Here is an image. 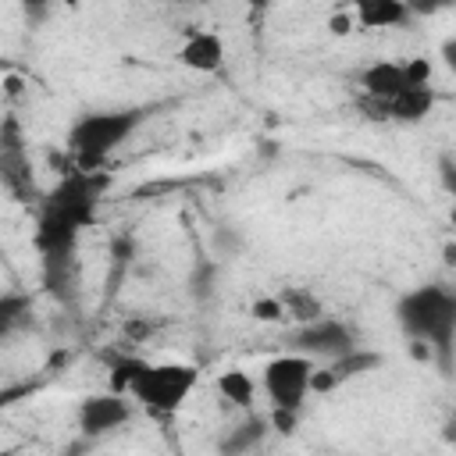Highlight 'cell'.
Returning a JSON list of instances; mask_svg holds the SVG:
<instances>
[{
	"label": "cell",
	"mask_w": 456,
	"mask_h": 456,
	"mask_svg": "<svg viewBox=\"0 0 456 456\" xmlns=\"http://www.w3.org/2000/svg\"><path fill=\"white\" fill-rule=\"evenodd\" d=\"M214 385H217V395H221L228 406L249 410L253 399H256V381H253V374L242 370V367H228V370H221Z\"/></svg>",
	"instance_id": "cell-11"
},
{
	"label": "cell",
	"mask_w": 456,
	"mask_h": 456,
	"mask_svg": "<svg viewBox=\"0 0 456 456\" xmlns=\"http://www.w3.org/2000/svg\"><path fill=\"white\" fill-rule=\"evenodd\" d=\"M296 420H299L296 410H278V406H271V428H274V431L292 435V431H296Z\"/></svg>",
	"instance_id": "cell-19"
},
{
	"label": "cell",
	"mask_w": 456,
	"mask_h": 456,
	"mask_svg": "<svg viewBox=\"0 0 456 456\" xmlns=\"http://www.w3.org/2000/svg\"><path fill=\"white\" fill-rule=\"evenodd\" d=\"M0 456H18V449H0Z\"/></svg>",
	"instance_id": "cell-20"
},
{
	"label": "cell",
	"mask_w": 456,
	"mask_h": 456,
	"mask_svg": "<svg viewBox=\"0 0 456 456\" xmlns=\"http://www.w3.org/2000/svg\"><path fill=\"white\" fill-rule=\"evenodd\" d=\"M406 75H403V61H374L360 71V93L378 100V103H392L399 93H406Z\"/></svg>",
	"instance_id": "cell-9"
},
{
	"label": "cell",
	"mask_w": 456,
	"mask_h": 456,
	"mask_svg": "<svg viewBox=\"0 0 456 456\" xmlns=\"http://www.w3.org/2000/svg\"><path fill=\"white\" fill-rule=\"evenodd\" d=\"M353 28H356L353 7H335V11L328 14V32H331V36H349Z\"/></svg>",
	"instance_id": "cell-18"
},
{
	"label": "cell",
	"mask_w": 456,
	"mask_h": 456,
	"mask_svg": "<svg viewBox=\"0 0 456 456\" xmlns=\"http://www.w3.org/2000/svg\"><path fill=\"white\" fill-rule=\"evenodd\" d=\"M28 314V296H18V292H4L0 296V335H7L11 328H18Z\"/></svg>",
	"instance_id": "cell-15"
},
{
	"label": "cell",
	"mask_w": 456,
	"mask_h": 456,
	"mask_svg": "<svg viewBox=\"0 0 456 456\" xmlns=\"http://www.w3.org/2000/svg\"><path fill=\"white\" fill-rule=\"evenodd\" d=\"M128 417H132V399L121 392H100V395H86L78 403V428L89 438H100V435L125 428Z\"/></svg>",
	"instance_id": "cell-7"
},
{
	"label": "cell",
	"mask_w": 456,
	"mask_h": 456,
	"mask_svg": "<svg viewBox=\"0 0 456 456\" xmlns=\"http://www.w3.org/2000/svg\"><path fill=\"white\" fill-rule=\"evenodd\" d=\"M292 338H296V353L310 356L314 363H317V360H335V356L356 349V346H353L356 338H353L349 324H342V321H335V317H317V321L303 324Z\"/></svg>",
	"instance_id": "cell-6"
},
{
	"label": "cell",
	"mask_w": 456,
	"mask_h": 456,
	"mask_svg": "<svg viewBox=\"0 0 456 456\" xmlns=\"http://www.w3.org/2000/svg\"><path fill=\"white\" fill-rule=\"evenodd\" d=\"M431 107H435V89H431V86H424V89H406V93H399L392 103H385L388 121H420V118L431 114Z\"/></svg>",
	"instance_id": "cell-13"
},
{
	"label": "cell",
	"mask_w": 456,
	"mask_h": 456,
	"mask_svg": "<svg viewBox=\"0 0 456 456\" xmlns=\"http://www.w3.org/2000/svg\"><path fill=\"white\" fill-rule=\"evenodd\" d=\"M278 303H281V310H285V321H296L299 328L310 324V321H317V317H324L321 299H317L310 289H303V285L281 289V292H278Z\"/></svg>",
	"instance_id": "cell-12"
},
{
	"label": "cell",
	"mask_w": 456,
	"mask_h": 456,
	"mask_svg": "<svg viewBox=\"0 0 456 456\" xmlns=\"http://www.w3.org/2000/svg\"><path fill=\"white\" fill-rule=\"evenodd\" d=\"M146 121L139 107H121V110H93L82 114L71 132H68V150L78 164V171H100L103 160L128 142V135Z\"/></svg>",
	"instance_id": "cell-3"
},
{
	"label": "cell",
	"mask_w": 456,
	"mask_h": 456,
	"mask_svg": "<svg viewBox=\"0 0 456 456\" xmlns=\"http://www.w3.org/2000/svg\"><path fill=\"white\" fill-rule=\"evenodd\" d=\"M175 61L185 68V71H192V75H217L221 68H224V61H228V46H224V39L217 36V32H192L182 46H178V53H175Z\"/></svg>",
	"instance_id": "cell-8"
},
{
	"label": "cell",
	"mask_w": 456,
	"mask_h": 456,
	"mask_svg": "<svg viewBox=\"0 0 456 456\" xmlns=\"http://www.w3.org/2000/svg\"><path fill=\"white\" fill-rule=\"evenodd\" d=\"M4 71H11V64H7L4 57H0V75H4Z\"/></svg>",
	"instance_id": "cell-21"
},
{
	"label": "cell",
	"mask_w": 456,
	"mask_h": 456,
	"mask_svg": "<svg viewBox=\"0 0 456 456\" xmlns=\"http://www.w3.org/2000/svg\"><path fill=\"white\" fill-rule=\"evenodd\" d=\"M200 385V367L182 363V360H121L118 370L110 374V392L128 395L135 406L157 413V417H171L178 413L192 388Z\"/></svg>",
	"instance_id": "cell-1"
},
{
	"label": "cell",
	"mask_w": 456,
	"mask_h": 456,
	"mask_svg": "<svg viewBox=\"0 0 456 456\" xmlns=\"http://www.w3.org/2000/svg\"><path fill=\"white\" fill-rule=\"evenodd\" d=\"M413 7L406 0H360L353 7L356 28H399L406 25Z\"/></svg>",
	"instance_id": "cell-10"
},
{
	"label": "cell",
	"mask_w": 456,
	"mask_h": 456,
	"mask_svg": "<svg viewBox=\"0 0 456 456\" xmlns=\"http://www.w3.org/2000/svg\"><path fill=\"white\" fill-rule=\"evenodd\" d=\"M378 363H381V356H378V353H367V349H349V353H342V356L328 360V374L335 378V385H342V381L360 378L363 370H370V367H378Z\"/></svg>",
	"instance_id": "cell-14"
},
{
	"label": "cell",
	"mask_w": 456,
	"mask_h": 456,
	"mask_svg": "<svg viewBox=\"0 0 456 456\" xmlns=\"http://www.w3.org/2000/svg\"><path fill=\"white\" fill-rule=\"evenodd\" d=\"M314 360L303 356V353H281V356H271L264 363V374H260V385L271 399V406L278 410H303V399L310 395V374H314Z\"/></svg>",
	"instance_id": "cell-5"
},
{
	"label": "cell",
	"mask_w": 456,
	"mask_h": 456,
	"mask_svg": "<svg viewBox=\"0 0 456 456\" xmlns=\"http://www.w3.org/2000/svg\"><path fill=\"white\" fill-rule=\"evenodd\" d=\"M395 317L403 324V331L428 346L438 349L442 356H449L452 346V331H456V296L442 285H420L413 292H406L395 306Z\"/></svg>",
	"instance_id": "cell-4"
},
{
	"label": "cell",
	"mask_w": 456,
	"mask_h": 456,
	"mask_svg": "<svg viewBox=\"0 0 456 456\" xmlns=\"http://www.w3.org/2000/svg\"><path fill=\"white\" fill-rule=\"evenodd\" d=\"M249 314H253V321H260V324H278V321H285V310H281L278 296H256L253 306H249Z\"/></svg>",
	"instance_id": "cell-17"
},
{
	"label": "cell",
	"mask_w": 456,
	"mask_h": 456,
	"mask_svg": "<svg viewBox=\"0 0 456 456\" xmlns=\"http://www.w3.org/2000/svg\"><path fill=\"white\" fill-rule=\"evenodd\" d=\"M403 75H406V86H410V89H424V86H431L435 64H431L428 57H406V61H403Z\"/></svg>",
	"instance_id": "cell-16"
},
{
	"label": "cell",
	"mask_w": 456,
	"mask_h": 456,
	"mask_svg": "<svg viewBox=\"0 0 456 456\" xmlns=\"http://www.w3.org/2000/svg\"><path fill=\"white\" fill-rule=\"evenodd\" d=\"M103 185L107 178H100L96 171H75L68 175L46 200V210H43V221H39V239L57 253L64 249L78 228H86L96 214V203L103 200Z\"/></svg>",
	"instance_id": "cell-2"
}]
</instances>
